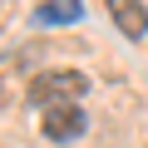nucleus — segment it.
Here are the masks:
<instances>
[{
  "mask_svg": "<svg viewBox=\"0 0 148 148\" xmlns=\"http://www.w3.org/2000/svg\"><path fill=\"white\" fill-rule=\"evenodd\" d=\"M40 128H45V138H54V143H74V138L89 128V119H84L79 104H54V109H45Z\"/></svg>",
  "mask_w": 148,
  "mask_h": 148,
  "instance_id": "nucleus-2",
  "label": "nucleus"
},
{
  "mask_svg": "<svg viewBox=\"0 0 148 148\" xmlns=\"http://www.w3.org/2000/svg\"><path fill=\"white\" fill-rule=\"evenodd\" d=\"M84 15L79 0H40L35 5V25H74Z\"/></svg>",
  "mask_w": 148,
  "mask_h": 148,
  "instance_id": "nucleus-4",
  "label": "nucleus"
},
{
  "mask_svg": "<svg viewBox=\"0 0 148 148\" xmlns=\"http://www.w3.org/2000/svg\"><path fill=\"white\" fill-rule=\"evenodd\" d=\"M89 89V74L84 69H45L30 79V104L54 109V104H79Z\"/></svg>",
  "mask_w": 148,
  "mask_h": 148,
  "instance_id": "nucleus-1",
  "label": "nucleus"
},
{
  "mask_svg": "<svg viewBox=\"0 0 148 148\" xmlns=\"http://www.w3.org/2000/svg\"><path fill=\"white\" fill-rule=\"evenodd\" d=\"M109 15H114L119 35H128V40H143L148 35V5H143V0H109Z\"/></svg>",
  "mask_w": 148,
  "mask_h": 148,
  "instance_id": "nucleus-3",
  "label": "nucleus"
}]
</instances>
